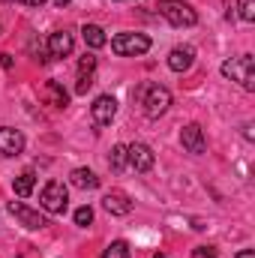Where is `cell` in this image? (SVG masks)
I'll return each mask as SVG.
<instances>
[{"mask_svg":"<svg viewBox=\"0 0 255 258\" xmlns=\"http://www.w3.org/2000/svg\"><path fill=\"white\" fill-rule=\"evenodd\" d=\"M135 99L141 102V111L156 120V117H162V114L168 111V105H171V90L162 87V84H141V87L135 90Z\"/></svg>","mask_w":255,"mask_h":258,"instance_id":"6da1fadb","label":"cell"},{"mask_svg":"<svg viewBox=\"0 0 255 258\" xmlns=\"http://www.w3.org/2000/svg\"><path fill=\"white\" fill-rule=\"evenodd\" d=\"M222 75L228 81H237L243 90H255V60L252 54H240L222 63Z\"/></svg>","mask_w":255,"mask_h":258,"instance_id":"7a4b0ae2","label":"cell"},{"mask_svg":"<svg viewBox=\"0 0 255 258\" xmlns=\"http://www.w3.org/2000/svg\"><path fill=\"white\" fill-rule=\"evenodd\" d=\"M159 15L171 24V27H192L195 21H198V15H195V9H192L189 3H183V0H159Z\"/></svg>","mask_w":255,"mask_h":258,"instance_id":"3957f363","label":"cell"},{"mask_svg":"<svg viewBox=\"0 0 255 258\" xmlns=\"http://www.w3.org/2000/svg\"><path fill=\"white\" fill-rule=\"evenodd\" d=\"M111 51L117 57H141L150 51V36L147 33H117L111 39Z\"/></svg>","mask_w":255,"mask_h":258,"instance_id":"277c9868","label":"cell"},{"mask_svg":"<svg viewBox=\"0 0 255 258\" xmlns=\"http://www.w3.org/2000/svg\"><path fill=\"white\" fill-rule=\"evenodd\" d=\"M39 204L48 213H66V207H69V189L60 180H48L42 186V192H39Z\"/></svg>","mask_w":255,"mask_h":258,"instance_id":"5b68a950","label":"cell"},{"mask_svg":"<svg viewBox=\"0 0 255 258\" xmlns=\"http://www.w3.org/2000/svg\"><path fill=\"white\" fill-rule=\"evenodd\" d=\"M9 213L18 219V225H24V228H30V231H39V228L48 225V219H45L39 210L27 207L24 201H9Z\"/></svg>","mask_w":255,"mask_h":258,"instance_id":"8992f818","label":"cell"},{"mask_svg":"<svg viewBox=\"0 0 255 258\" xmlns=\"http://www.w3.org/2000/svg\"><path fill=\"white\" fill-rule=\"evenodd\" d=\"M126 162H129V168H135V171H150L156 156H153V150L144 141H135V144H126Z\"/></svg>","mask_w":255,"mask_h":258,"instance_id":"52a82bcc","label":"cell"},{"mask_svg":"<svg viewBox=\"0 0 255 258\" xmlns=\"http://www.w3.org/2000/svg\"><path fill=\"white\" fill-rule=\"evenodd\" d=\"M90 114H93V120H96L99 126H108V123L114 120V114H117V99L108 96V93L96 96L93 105H90Z\"/></svg>","mask_w":255,"mask_h":258,"instance_id":"ba28073f","label":"cell"},{"mask_svg":"<svg viewBox=\"0 0 255 258\" xmlns=\"http://www.w3.org/2000/svg\"><path fill=\"white\" fill-rule=\"evenodd\" d=\"M180 144H183V150L192 153V156H201L204 150H207V141H204V129L198 126V123H189V126L180 129Z\"/></svg>","mask_w":255,"mask_h":258,"instance_id":"9c48e42d","label":"cell"},{"mask_svg":"<svg viewBox=\"0 0 255 258\" xmlns=\"http://www.w3.org/2000/svg\"><path fill=\"white\" fill-rule=\"evenodd\" d=\"M24 135L12 126H0V156H21L24 153Z\"/></svg>","mask_w":255,"mask_h":258,"instance_id":"30bf717a","label":"cell"},{"mask_svg":"<svg viewBox=\"0 0 255 258\" xmlns=\"http://www.w3.org/2000/svg\"><path fill=\"white\" fill-rule=\"evenodd\" d=\"M75 48V39L69 30H54L48 36V57H69Z\"/></svg>","mask_w":255,"mask_h":258,"instance_id":"8fae6325","label":"cell"},{"mask_svg":"<svg viewBox=\"0 0 255 258\" xmlns=\"http://www.w3.org/2000/svg\"><path fill=\"white\" fill-rule=\"evenodd\" d=\"M192 63H195V48H192V45H177V48H171V54H168V69H171V72H189Z\"/></svg>","mask_w":255,"mask_h":258,"instance_id":"7c38bea8","label":"cell"},{"mask_svg":"<svg viewBox=\"0 0 255 258\" xmlns=\"http://www.w3.org/2000/svg\"><path fill=\"white\" fill-rule=\"evenodd\" d=\"M102 207H105L111 216H126V213H132V201H129V195L120 192V189L105 192V198H102Z\"/></svg>","mask_w":255,"mask_h":258,"instance_id":"4fadbf2b","label":"cell"},{"mask_svg":"<svg viewBox=\"0 0 255 258\" xmlns=\"http://www.w3.org/2000/svg\"><path fill=\"white\" fill-rule=\"evenodd\" d=\"M81 36H84L87 48H102V45L108 42V36H105V30H102L99 24H84V27H81Z\"/></svg>","mask_w":255,"mask_h":258,"instance_id":"5bb4252c","label":"cell"},{"mask_svg":"<svg viewBox=\"0 0 255 258\" xmlns=\"http://www.w3.org/2000/svg\"><path fill=\"white\" fill-rule=\"evenodd\" d=\"M69 180H72V186H78V189H96V186H99V177H96L90 168H75V171L69 174Z\"/></svg>","mask_w":255,"mask_h":258,"instance_id":"9a60e30c","label":"cell"},{"mask_svg":"<svg viewBox=\"0 0 255 258\" xmlns=\"http://www.w3.org/2000/svg\"><path fill=\"white\" fill-rule=\"evenodd\" d=\"M45 99H48L54 108H66V105H69V93L60 87V81H45Z\"/></svg>","mask_w":255,"mask_h":258,"instance_id":"2e32d148","label":"cell"},{"mask_svg":"<svg viewBox=\"0 0 255 258\" xmlns=\"http://www.w3.org/2000/svg\"><path fill=\"white\" fill-rule=\"evenodd\" d=\"M33 186H36V174L33 171H21L15 180H12V189L18 198H27V195L33 192Z\"/></svg>","mask_w":255,"mask_h":258,"instance_id":"e0dca14e","label":"cell"},{"mask_svg":"<svg viewBox=\"0 0 255 258\" xmlns=\"http://www.w3.org/2000/svg\"><path fill=\"white\" fill-rule=\"evenodd\" d=\"M108 165L111 171H126V144H114L111 147V156H108Z\"/></svg>","mask_w":255,"mask_h":258,"instance_id":"ac0fdd59","label":"cell"},{"mask_svg":"<svg viewBox=\"0 0 255 258\" xmlns=\"http://www.w3.org/2000/svg\"><path fill=\"white\" fill-rule=\"evenodd\" d=\"M102 258H132V252H129V243H126V240H111V243L105 246Z\"/></svg>","mask_w":255,"mask_h":258,"instance_id":"d6986e66","label":"cell"},{"mask_svg":"<svg viewBox=\"0 0 255 258\" xmlns=\"http://www.w3.org/2000/svg\"><path fill=\"white\" fill-rule=\"evenodd\" d=\"M237 15H240L246 24H252L255 21V0H237Z\"/></svg>","mask_w":255,"mask_h":258,"instance_id":"ffe728a7","label":"cell"},{"mask_svg":"<svg viewBox=\"0 0 255 258\" xmlns=\"http://www.w3.org/2000/svg\"><path fill=\"white\" fill-rule=\"evenodd\" d=\"M72 219H75V225H78V228H87V225L93 222V210L84 204V207H78V210H75V216H72Z\"/></svg>","mask_w":255,"mask_h":258,"instance_id":"44dd1931","label":"cell"},{"mask_svg":"<svg viewBox=\"0 0 255 258\" xmlns=\"http://www.w3.org/2000/svg\"><path fill=\"white\" fill-rule=\"evenodd\" d=\"M93 72H96V57L93 54H84L78 60V75H93Z\"/></svg>","mask_w":255,"mask_h":258,"instance_id":"7402d4cb","label":"cell"},{"mask_svg":"<svg viewBox=\"0 0 255 258\" xmlns=\"http://www.w3.org/2000/svg\"><path fill=\"white\" fill-rule=\"evenodd\" d=\"M195 258H219V255H216L213 246H198V249H195Z\"/></svg>","mask_w":255,"mask_h":258,"instance_id":"603a6c76","label":"cell"},{"mask_svg":"<svg viewBox=\"0 0 255 258\" xmlns=\"http://www.w3.org/2000/svg\"><path fill=\"white\" fill-rule=\"evenodd\" d=\"M9 3H21V6H42L45 0H9Z\"/></svg>","mask_w":255,"mask_h":258,"instance_id":"cb8c5ba5","label":"cell"},{"mask_svg":"<svg viewBox=\"0 0 255 258\" xmlns=\"http://www.w3.org/2000/svg\"><path fill=\"white\" fill-rule=\"evenodd\" d=\"M0 66H3V69H12V57H9V54H0Z\"/></svg>","mask_w":255,"mask_h":258,"instance_id":"d4e9b609","label":"cell"},{"mask_svg":"<svg viewBox=\"0 0 255 258\" xmlns=\"http://www.w3.org/2000/svg\"><path fill=\"white\" fill-rule=\"evenodd\" d=\"M234 258H255V249H240Z\"/></svg>","mask_w":255,"mask_h":258,"instance_id":"484cf974","label":"cell"},{"mask_svg":"<svg viewBox=\"0 0 255 258\" xmlns=\"http://www.w3.org/2000/svg\"><path fill=\"white\" fill-rule=\"evenodd\" d=\"M54 6H60V9H63V6H69V0H54Z\"/></svg>","mask_w":255,"mask_h":258,"instance_id":"4316f807","label":"cell"},{"mask_svg":"<svg viewBox=\"0 0 255 258\" xmlns=\"http://www.w3.org/2000/svg\"><path fill=\"white\" fill-rule=\"evenodd\" d=\"M153 258H165V255H162V252H156V255H153Z\"/></svg>","mask_w":255,"mask_h":258,"instance_id":"83f0119b","label":"cell"},{"mask_svg":"<svg viewBox=\"0 0 255 258\" xmlns=\"http://www.w3.org/2000/svg\"><path fill=\"white\" fill-rule=\"evenodd\" d=\"M120 3H126V0H120Z\"/></svg>","mask_w":255,"mask_h":258,"instance_id":"f1b7e54d","label":"cell"},{"mask_svg":"<svg viewBox=\"0 0 255 258\" xmlns=\"http://www.w3.org/2000/svg\"><path fill=\"white\" fill-rule=\"evenodd\" d=\"M0 30H3V27H0Z\"/></svg>","mask_w":255,"mask_h":258,"instance_id":"f546056e","label":"cell"}]
</instances>
